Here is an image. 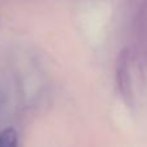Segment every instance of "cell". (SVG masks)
<instances>
[{
    "label": "cell",
    "instance_id": "6da1fadb",
    "mask_svg": "<svg viewBox=\"0 0 147 147\" xmlns=\"http://www.w3.org/2000/svg\"><path fill=\"white\" fill-rule=\"evenodd\" d=\"M130 52L128 48L120 51L119 56L116 58V66H115V81L121 98L125 101L127 105L133 103L134 92H133L132 76H130Z\"/></svg>",
    "mask_w": 147,
    "mask_h": 147
},
{
    "label": "cell",
    "instance_id": "7a4b0ae2",
    "mask_svg": "<svg viewBox=\"0 0 147 147\" xmlns=\"http://www.w3.org/2000/svg\"><path fill=\"white\" fill-rule=\"evenodd\" d=\"M133 31L136 38V49L141 59L147 63V0L136 10L133 20Z\"/></svg>",
    "mask_w": 147,
    "mask_h": 147
},
{
    "label": "cell",
    "instance_id": "3957f363",
    "mask_svg": "<svg viewBox=\"0 0 147 147\" xmlns=\"http://www.w3.org/2000/svg\"><path fill=\"white\" fill-rule=\"evenodd\" d=\"M0 147H18V136L13 128H5L0 132Z\"/></svg>",
    "mask_w": 147,
    "mask_h": 147
}]
</instances>
